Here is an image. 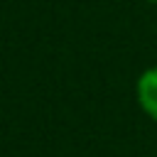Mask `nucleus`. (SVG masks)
<instances>
[{"label": "nucleus", "instance_id": "1", "mask_svg": "<svg viewBox=\"0 0 157 157\" xmlns=\"http://www.w3.org/2000/svg\"><path fill=\"white\" fill-rule=\"evenodd\" d=\"M135 101H137L140 110L152 123H157V64L147 66L137 76V81H135Z\"/></svg>", "mask_w": 157, "mask_h": 157}, {"label": "nucleus", "instance_id": "2", "mask_svg": "<svg viewBox=\"0 0 157 157\" xmlns=\"http://www.w3.org/2000/svg\"><path fill=\"white\" fill-rule=\"evenodd\" d=\"M145 2H150V5H157V0H145Z\"/></svg>", "mask_w": 157, "mask_h": 157}]
</instances>
